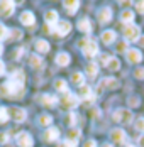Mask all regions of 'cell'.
I'll return each instance as SVG.
<instances>
[{"label": "cell", "instance_id": "cell-18", "mask_svg": "<svg viewBox=\"0 0 144 147\" xmlns=\"http://www.w3.org/2000/svg\"><path fill=\"white\" fill-rule=\"evenodd\" d=\"M58 137H59V130H58L56 127H49V129L44 132V140L53 142V140H56Z\"/></svg>", "mask_w": 144, "mask_h": 147}, {"label": "cell", "instance_id": "cell-45", "mask_svg": "<svg viewBox=\"0 0 144 147\" xmlns=\"http://www.w3.org/2000/svg\"><path fill=\"white\" fill-rule=\"evenodd\" d=\"M85 147H97V142H95V140H86Z\"/></svg>", "mask_w": 144, "mask_h": 147}, {"label": "cell", "instance_id": "cell-27", "mask_svg": "<svg viewBox=\"0 0 144 147\" xmlns=\"http://www.w3.org/2000/svg\"><path fill=\"white\" fill-rule=\"evenodd\" d=\"M120 20H122L124 24L129 26L130 22L134 20V12H132V10H122V14H120Z\"/></svg>", "mask_w": 144, "mask_h": 147}, {"label": "cell", "instance_id": "cell-19", "mask_svg": "<svg viewBox=\"0 0 144 147\" xmlns=\"http://www.w3.org/2000/svg\"><path fill=\"white\" fill-rule=\"evenodd\" d=\"M100 39H102L103 44H112L115 41V32L114 30H103L102 36H100Z\"/></svg>", "mask_w": 144, "mask_h": 147}, {"label": "cell", "instance_id": "cell-52", "mask_svg": "<svg viewBox=\"0 0 144 147\" xmlns=\"http://www.w3.org/2000/svg\"><path fill=\"white\" fill-rule=\"evenodd\" d=\"M127 147H136V146H130V144H129V146H127Z\"/></svg>", "mask_w": 144, "mask_h": 147}, {"label": "cell", "instance_id": "cell-3", "mask_svg": "<svg viewBox=\"0 0 144 147\" xmlns=\"http://www.w3.org/2000/svg\"><path fill=\"white\" fill-rule=\"evenodd\" d=\"M124 37H126V41H130V42L139 41L141 39V29L137 26H134V24H129L124 29Z\"/></svg>", "mask_w": 144, "mask_h": 147}, {"label": "cell", "instance_id": "cell-39", "mask_svg": "<svg viewBox=\"0 0 144 147\" xmlns=\"http://www.w3.org/2000/svg\"><path fill=\"white\" fill-rule=\"evenodd\" d=\"M129 105L130 107H139V98H137V96H130L129 98Z\"/></svg>", "mask_w": 144, "mask_h": 147}, {"label": "cell", "instance_id": "cell-22", "mask_svg": "<svg viewBox=\"0 0 144 147\" xmlns=\"http://www.w3.org/2000/svg\"><path fill=\"white\" fill-rule=\"evenodd\" d=\"M29 63H31V66L32 68H36V69H41L43 68V64H44V61L41 56H37V54H32L31 58H29Z\"/></svg>", "mask_w": 144, "mask_h": 147}, {"label": "cell", "instance_id": "cell-9", "mask_svg": "<svg viewBox=\"0 0 144 147\" xmlns=\"http://www.w3.org/2000/svg\"><path fill=\"white\" fill-rule=\"evenodd\" d=\"M70 30H71V24L66 22V20H63V22H58L56 26H54L53 32H56V36H66Z\"/></svg>", "mask_w": 144, "mask_h": 147}, {"label": "cell", "instance_id": "cell-21", "mask_svg": "<svg viewBox=\"0 0 144 147\" xmlns=\"http://www.w3.org/2000/svg\"><path fill=\"white\" fill-rule=\"evenodd\" d=\"M82 137V132L78 130V129H70L68 134H66V140H70V142H78V139Z\"/></svg>", "mask_w": 144, "mask_h": 147}, {"label": "cell", "instance_id": "cell-13", "mask_svg": "<svg viewBox=\"0 0 144 147\" xmlns=\"http://www.w3.org/2000/svg\"><path fill=\"white\" fill-rule=\"evenodd\" d=\"M110 139H112L114 144H124L126 142V132L122 129H114L110 132Z\"/></svg>", "mask_w": 144, "mask_h": 147}, {"label": "cell", "instance_id": "cell-6", "mask_svg": "<svg viewBox=\"0 0 144 147\" xmlns=\"http://www.w3.org/2000/svg\"><path fill=\"white\" fill-rule=\"evenodd\" d=\"M14 7H15L14 2H10V0H2V2H0V15H2V17H10V15L14 14Z\"/></svg>", "mask_w": 144, "mask_h": 147}, {"label": "cell", "instance_id": "cell-5", "mask_svg": "<svg viewBox=\"0 0 144 147\" xmlns=\"http://www.w3.org/2000/svg\"><path fill=\"white\" fill-rule=\"evenodd\" d=\"M78 103H80V96L71 95L70 91L65 93V98H63V108L71 110V108H75V107H78Z\"/></svg>", "mask_w": 144, "mask_h": 147}, {"label": "cell", "instance_id": "cell-4", "mask_svg": "<svg viewBox=\"0 0 144 147\" xmlns=\"http://www.w3.org/2000/svg\"><path fill=\"white\" fill-rule=\"evenodd\" d=\"M114 120L115 122H120V123H130L132 120V112L129 108H119L114 112Z\"/></svg>", "mask_w": 144, "mask_h": 147}, {"label": "cell", "instance_id": "cell-31", "mask_svg": "<svg viewBox=\"0 0 144 147\" xmlns=\"http://www.w3.org/2000/svg\"><path fill=\"white\" fill-rule=\"evenodd\" d=\"M9 120V108L0 107V123H5Z\"/></svg>", "mask_w": 144, "mask_h": 147}, {"label": "cell", "instance_id": "cell-41", "mask_svg": "<svg viewBox=\"0 0 144 147\" xmlns=\"http://www.w3.org/2000/svg\"><path fill=\"white\" fill-rule=\"evenodd\" d=\"M15 51H17V53H15V59L22 58V56H24V53H26V49H24V47H17Z\"/></svg>", "mask_w": 144, "mask_h": 147}, {"label": "cell", "instance_id": "cell-34", "mask_svg": "<svg viewBox=\"0 0 144 147\" xmlns=\"http://www.w3.org/2000/svg\"><path fill=\"white\" fill-rule=\"evenodd\" d=\"M136 130L137 132H144V117L136 120Z\"/></svg>", "mask_w": 144, "mask_h": 147}, {"label": "cell", "instance_id": "cell-48", "mask_svg": "<svg viewBox=\"0 0 144 147\" xmlns=\"http://www.w3.org/2000/svg\"><path fill=\"white\" fill-rule=\"evenodd\" d=\"M120 5H124V7H129L130 2H120Z\"/></svg>", "mask_w": 144, "mask_h": 147}, {"label": "cell", "instance_id": "cell-1", "mask_svg": "<svg viewBox=\"0 0 144 147\" xmlns=\"http://www.w3.org/2000/svg\"><path fill=\"white\" fill-rule=\"evenodd\" d=\"M24 83H26V74L24 71L17 69L10 74L9 81L0 88V93L3 96H20L24 93Z\"/></svg>", "mask_w": 144, "mask_h": 147}, {"label": "cell", "instance_id": "cell-24", "mask_svg": "<svg viewBox=\"0 0 144 147\" xmlns=\"http://www.w3.org/2000/svg\"><path fill=\"white\" fill-rule=\"evenodd\" d=\"M78 29L82 30V32L90 34V32H92V22H90L88 19H82V20L78 22Z\"/></svg>", "mask_w": 144, "mask_h": 147}, {"label": "cell", "instance_id": "cell-32", "mask_svg": "<svg viewBox=\"0 0 144 147\" xmlns=\"http://www.w3.org/2000/svg\"><path fill=\"white\" fill-rule=\"evenodd\" d=\"M51 122H53V117H51V115H46V113H44V115L39 117V123H41V125H46V127H48V125H51Z\"/></svg>", "mask_w": 144, "mask_h": 147}, {"label": "cell", "instance_id": "cell-40", "mask_svg": "<svg viewBox=\"0 0 144 147\" xmlns=\"http://www.w3.org/2000/svg\"><path fill=\"white\" fill-rule=\"evenodd\" d=\"M58 147H76V144L75 142H70V140H63Z\"/></svg>", "mask_w": 144, "mask_h": 147}, {"label": "cell", "instance_id": "cell-33", "mask_svg": "<svg viewBox=\"0 0 144 147\" xmlns=\"http://www.w3.org/2000/svg\"><path fill=\"white\" fill-rule=\"evenodd\" d=\"M9 37V29L3 26V24H0V41H3V39H7Z\"/></svg>", "mask_w": 144, "mask_h": 147}, {"label": "cell", "instance_id": "cell-14", "mask_svg": "<svg viewBox=\"0 0 144 147\" xmlns=\"http://www.w3.org/2000/svg\"><path fill=\"white\" fill-rule=\"evenodd\" d=\"M63 5H65L66 12L73 15L76 10H78V7H80V2H78V0H65V2H63Z\"/></svg>", "mask_w": 144, "mask_h": 147}, {"label": "cell", "instance_id": "cell-12", "mask_svg": "<svg viewBox=\"0 0 144 147\" xmlns=\"http://www.w3.org/2000/svg\"><path fill=\"white\" fill-rule=\"evenodd\" d=\"M110 20H112V9L110 7L100 9V12H98V22L100 24H109Z\"/></svg>", "mask_w": 144, "mask_h": 147}, {"label": "cell", "instance_id": "cell-43", "mask_svg": "<svg viewBox=\"0 0 144 147\" xmlns=\"http://www.w3.org/2000/svg\"><path fill=\"white\" fill-rule=\"evenodd\" d=\"M109 61H110V56H107V54H102L100 56V64H109Z\"/></svg>", "mask_w": 144, "mask_h": 147}, {"label": "cell", "instance_id": "cell-38", "mask_svg": "<svg viewBox=\"0 0 144 147\" xmlns=\"http://www.w3.org/2000/svg\"><path fill=\"white\" fill-rule=\"evenodd\" d=\"M134 76H136L137 80H144V68H137V69L134 71Z\"/></svg>", "mask_w": 144, "mask_h": 147}, {"label": "cell", "instance_id": "cell-20", "mask_svg": "<svg viewBox=\"0 0 144 147\" xmlns=\"http://www.w3.org/2000/svg\"><path fill=\"white\" fill-rule=\"evenodd\" d=\"M78 95H80V98H85V100H93V93H92V88L90 86H80V91H78Z\"/></svg>", "mask_w": 144, "mask_h": 147}, {"label": "cell", "instance_id": "cell-35", "mask_svg": "<svg viewBox=\"0 0 144 147\" xmlns=\"http://www.w3.org/2000/svg\"><path fill=\"white\" fill-rule=\"evenodd\" d=\"M9 36H12V39H20L22 37V32L19 29H12V30H9Z\"/></svg>", "mask_w": 144, "mask_h": 147}, {"label": "cell", "instance_id": "cell-26", "mask_svg": "<svg viewBox=\"0 0 144 147\" xmlns=\"http://www.w3.org/2000/svg\"><path fill=\"white\" fill-rule=\"evenodd\" d=\"M97 74H98V66H97V63L86 64V76H88V78H95Z\"/></svg>", "mask_w": 144, "mask_h": 147}, {"label": "cell", "instance_id": "cell-50", "mask_svg": "<svg viewBox=\"0 0 144 147\" xmlns=\"http://www.w3.org/2000/svg\"><path fill=\"white\" fill-rule=\"evenodd\" d=\"M102 147H114V146H110V144H103Z\"/></svg>", "mask_w": 144, "mask_h": 147}, {"label": "cell", "instance_id": "cell-47", "mask_svg": "<svg viewBox=\"0 0 144 147\" xmlns=\"http://www.w3.org/2000/svg\"><path fill=\"white\" fill-rule=\"evenodd\" d=\"M3 69H5V64H3V63H2V61H0V74L3 73Z\"/></svg>", "mask_w": 144, "mask_h": 147}, {"label": "cell", "instance_id": "cell-11", "mask_svg": "<svg viewBox=\"0 0 144 147\" xmlns=\"http://www.w3.org/2000/svg\"><path fill=\"white\" fill-rule=\"evenodd\" d=\"M17 144L19 147H32V137L27 132H20L17 135Z\"/></svg>", "mask_w": 144, "mask_h": 147}, {"label": "cell", "instance_id": "cell-37", "mask_svg": "<svg viewBox=\"0 0 144 147\" xmlns=\"http://www.w3.org/2000/svg\"><path fill=\"white\" fill-rule=\"evenodd\" d=\"M66 123H68V125H75V123H76V115H75V113H68Z\"/></svg>", "mask_w": 144, "mask_h": 147}, {"label": "cell", "instance_id": "cell-7", "mask_svg": "<svg viewBox=\"0 0 144 147\" xmlns=\"http://www.w3.org/2000/svg\"><path fill=\"white\" fill-rule=\"evenodd\" d=\"M9 115L14 118L15 122H24V120H26V117H27V112H26L24 108L14 107V108H10V110H9Z\"/></svg>", "mask_w": 144, "mask_h": 147}, {"label": "cell", "instance_id": "cell-8", "mask_svg": "<svg viewBox=\"0 0 144 147\" xmlns=\"http://www.w3.org/2000/svg\"><path fill=\"white\" fill-rule=\"evenodd\" d=\"M127 61L130 64H139L143 61V53L139 49H127Z\"/></svg>", "mask_w": 144, "mask_h": 147}, {"label": "cell", "instance_id": "cell-25", "mask_svg": "<svg viewBox=\"0 0 144 147\" xmlns=\"http://www.w3.org/2000/svg\"><path fill=\"white\" fill-rule=\"evenodd\" d=\"M41 103H43L44 107H54L58 103V98L53 96V95H44L43 98H41Z\"/></svg>", "mask_w": 144, "mask_h": 147}, {"label": "cell", "instance_id": "cell-30", "mask_svg": "<svg viewBox=\"0 0 144 147\" xmlns=\"http://www.w3.org/2000/svg\"><path fill=\"white\" fill-rule=\"evenodd\" d=\"M107 68H109L110 71H117V69L120 68V61H119L117 58H110L109 64H107Z\"/></svg>", "mask_w": 144, "mask_h": 147}, {"label": "cell", "instance_id": "cell-49", "mask_svg": "<svg viewBox=\"0 0 144 147\" xmlns=\"http://www.w3.org/2000/svg\"><path fill=\"white\" fill-rule=\"evenodd\" d=\"M139 44L144 47V36H141V39H139Z\"/></svg>", "mask_w": 144, "mask_h": 147}, {"label": "cell", "instance_id": "cell-51", "mask_svg": "<svg viewBox=\"0 0 144 147\" xmlns=\"http://www.w3.org/2000/svg\"><path fill=\"white\" fill-rule=\"evenodd\" d=\"M2 53H3V46L0 44V54H2Z\"/></svg>", "mask_w": 144, "mask_h": 147}, {"label": "cell", "instance_id": "cell-16", "mask_svg": "<svg viewBox=\"0 0 144 147\" xmlns=\"http://www.w3.org/2000/svg\"><path fill=\"white\" fill-rule=\"evenodd\" d=\"M34 47H36V51H37V53H41V54L49 53V42H48V41H44V39H37V41H36V44H34Z\"/></svg>", "mask_w": 144, "mask_h": 147}, {"label": "cell", "instance_id": "cell-23", "mask_svg": "<svg viewBox=\"0 0 144 147\" xmlns=\"http://www.w3.org/2000/svg\"><path fill=\"white\" fill-rule=\"evenodd\" d=\"M70 61H71V58H70L68 53H59V54L56 56V63L59 64V66H68Z\"/></svg>", "mask_w": 144, "mask_h": 147}, {"label": "cell", "instance_id": "cell-10", "mask_svg": "<svg viewBox=\"0 0 144 147\" xmlns=\"http://www.w3.org/2000/svg\"><path fill=\"white\" fill-rule=\"evenodd\" d=\"M19 20H20V24H24V26L31 27V26H34V22H36V15L32 14L31 10H26V12H22V14H20Z\"/></svg>", "mask_w": 144, "mask_h": 147}, {"label": "cell", "instance_id": "cell-28", "mask_svg": "<svg viewBox=\"0 0 144 147\" xmlns=\"http://www.w3.org/2000/svg\"><path fill=\"white\" fill-rule=\"evenodd\" d=\"M83 81H85V76H83V73H73L71 74V83H75V85H78V86H83Z\"/></svg>", "mask_w": 144, "mask_h": 147}, {"label": "cell", "instance_id": "cell-17", "mask_svg": "<svg viewBox=\"0 0 144 147\" xmlns=\"http://www.w3.org/2000/svg\"><path fill=\"white\" fill-rule=\"evenodd\" d=\"M44 19H46V22L51 24V26H56L58 22H59V17H58L56 10H48V12L44 14Z\"/></svg>", "mask_w": 144, "mask_h": 147}, {"label": "cell", "instance_id": "cell-44", "mask_svg": "<svg viewBox=\"0 0 144 147\" xmlns=\"http://www.w3.org/2000/svg\"><path fill=\"white\" fill-rule=\"evenodd\" d=\"M136 9H137L141 14H144V0H141V2H137V3H136Z\"/></svg>", "mask_w": 144, "mask_h": 147}, {"label": "cell", "instance_id": "cell-46", "mask_svg": "<svg viewBox=\"0 0 144 147\" xmlns=\"http://www.w3.org/2000/svg\"><path fill=\"white\" fill-rule=\"evenodd\" d=\"M139 146H141V147H144V134L141 135V137H139Z\"/></svg>", "mask_w": 144, "mask_h": 147}, {"label": "cell", "instance_id": "cell-15", "mask_svg": "<svg viewBox=\"0 0 144 147\" xmlns=\"http://www.w3.org/2000/svg\"><path fill=\"white\" fill-rule=\"evenodd\" d=\"M119 86V81L115 80V78H105L103 81L100 83V86H98V90H102V88H107V90H114V88H117Z\"/></svg>", "mask_w": 144, "mask_h": 147}, {"label": "cell", "instance_id": "cell-36", "mask_svg": "<svg viewBox=\"0 0 144 147\" xmlns=\"http://www.w3.org/2000/svg\"><path fill=\"white\" fill-rule=\"evenodd\" d=\"M117 53H127V41L117 44Z\"/></svg>", "mask_w": 144, "mask_h": 147}, {"label": "cell", "instance_id": "cell-29", "mask_svg": "<svg viewBox=\"0 0 144 147\" xmlns=\"http://www.w3.org/2000/svg\"><path fill=\"white\" fill-rule=\"evenodd\" d=\"M54 88H56L58 91H61V93H63V91L66 93V91H68V83H66L65 80H56V81H54Z\"/></svg>", "mask_w": 144, "mask_h": 147}, {"label": "cell", "instance_id": "cell-42", "mask_svg": "<svg viewBox=\"0 0 144 147\" xmlns=\"http://www.w3.org/2000/svg\"><path fill=\"white\" fill-rule=\"evenodd\" d=\"M9 134L7 132H3V134H0V144H5V142H9Z\"/></svg>", "mask_w": 144, "mask_h": 147}, {"label": "cell", "instance_id": "cell-2", "mask_svg": "<svg viewBox=\"0 0 144 147\" xmlns=\"http://www.w3.org/2000/svg\"><path fill=\"white\" fill-rule=\"evenodd\" d=\"M78 46L82 47V51H83V56L86 58H95L97 54H98V44L93 41V39H90V37H85V39H82Z\"/></svg>", "mask_w": 144, "mask_h": 147}]
</instances>
